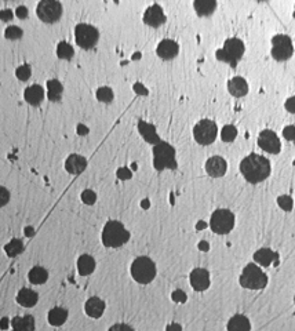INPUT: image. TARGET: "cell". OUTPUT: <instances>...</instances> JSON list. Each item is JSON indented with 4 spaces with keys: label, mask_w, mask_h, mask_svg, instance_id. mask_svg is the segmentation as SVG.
Masks as SVG:
<instances>
[{
    "label": "cell",
    "mask_w": 295,
    "mask_h": 331,
    "mask_svg": "<svg viewBox=\"0 0 295 331\" xmlns=\"http://www.w3.org/2000/svg\"><path fill=\"white\" fill-rule=\"evenodd\" d=\"M240 171L250 184H259L270 175V162L261 155L251 153L241 160Z\"/></svg>",
    "instance_id": "6da1fadb"
},
{
    "label": "cell",
    "mask_w": 295,
    "mask_h": 331,
    "mask_svg": "<svg viewBox=\"0 0 295 331\" xmlns=\"http://www.w3.org/2000/svg\"><path fill=\"white\" fill-rule=\"evenodd\" d=\"M130 239V232L124 228L122 223L119 221H109L106 223L102 231V241L106 247H122L126 245Z\"/></svg>",
    "instance_id": "7a4b0ae2"
},
{
    "label": "cell",
    "mask_w": 295,
    "mask_h": 331,
    "mask_svg": "<svg viewBox=\"0 0 295 331\" xmlns=\"http://www.w3.org/2000/svg\"><path fill=\"white\" fill-rule=\"evenodd\" d=\"M132 279L140 284H148L156 276V265L148 257H138L131 265Z\"/></svg>",
    "instance_id": "3957f363"
},
{
    "label": "cell",
    "mask_w": 295,
    "mask_h": 331,
    "mask_svg": "<svg viewBox=\"0 0 295 331\" xmlns=\"http://www.w3.org/2000/svg\"><path fill=\"white\" fill-rule=\"evenodd\" d=\"M240 284L244 289L250 290H261L268 284V276L261 271V268L255 263H248L243 269L240 276Z\"/></svg>",
    "instance_id": "277c9868"
},
{
    "label": "cell",
    "mask_w": 295,
    "mask_h": 331,
    "mask_svg": "<svg viewBox=\"0 0 295 331\" xmlns=\"http://www.w3.org/2000/svg\"><path fill=\"white\" fill-rule=\"evenodd\" d=\"M243 54H244V43L240 39L233 37V39H228L225 41L222 50L217 53V58L225 61L235 68L243 57Z\"/></svg>",
    "instance_id": "5b68a950"
},
{
    "label": "cell",
    "mask_w": 295,
    "mask_h": 331,
    "mask_svg": "<svg viewBox=\"0 0 295 331\" xmlns=\"http://www.w3.org/2000/svg\"><path fill=\"white\" fill-rule=\"evenodd\" d=\"M218 134V127L217 123L209 119H203L200 120L193 128V137L197 144L200 145H210L213 144Z\"/></svg>",
    "instance_id": "8992f818"
},
{
    "label": "cell",
    "mask_w": 295,
    "mask_h": 331,
    "mask_svg": "<svg viewBox=\"0 0 295 331\" xmlns=\"http://www.w3.org/2000/svg\"><path fill=\"white\" fill-rule=\"evenodd\" d=\"M210 227L213 232L218 235H226L235 227V215L226 209H219L214 211L210 221Z\"/></svg>",
    "instance_id": "52a82bcc"
},
{
    "label": "cell",
    "mask_w": 295,
    "mask_h": 331,
    "mask_svg": "<svg viewBox=\"0 0 295 331\" xmlns=\"http://www.w3.org/2000/svg\"><path fill=\"white\" fill-rule=\"evenodd\" d=\"M75 39L82 49L90 50L97 45V41L100 39V33L97 28L91 27L88 24H79L75 28Z\"/></svg>",
    "instance_id": "ba28073f"
},
{
    "label": "cell",
    "mask_w": 295,
    "mask_h": 331,
    "mask_svg": "<svg viewBox=\"0 0 295 331\" xmlns=\"http://www.w3.org/2000/svg\"><path fill=\"white\" fill-rule=\"evenodd\" d=\"M37 17L46 24L57 23L62 15V6L55 0H41L37 5Z\"/></svg>",
    "instance_id": "9c48e42d"
},
{
    "label": "cell",
    "mask_w": 295,
    "mask_h": 331,
    "mask_svg": "<svg viewBox=\"0 0 295 331\" xmlns=\"http://www.w3.org/2000/svg\"><path fill=\"white\" fill-rule=\"evenodd\" d=\"M294 53L292 41L287 35H276L272 39V57L276 61H287Z\"/></svg>",
    "instance_id": "30bf717a"
},
{
    "label": "cell",
    "mask_w": 295,
    "mask_h": 331,
    "mask_svg": "<svg viewBox=\"0 0 295 331\" xmlns=\"http://www.w3.org/2000/svg\"><path fill=\"white\" fill-rule=\"evenodd\" d=\"M154 166L156 168L164 167H175V160H174V149L167 144H160L154 148Z\"/></svg>",
    "instance_id": "8fae6325"
},
{
    "label": "cell",
    "mask_w": 295,
    "mask_h": 331,
    "mask_svg": "<svg viewBox=\"0 0 295 331\" xmlns=\"http://www.w3.org/2000/svg\"><path fill=\"white\" fill-rule=\"evenodd\" d=\"M258 145L261 146V149L269 153L276 155L282 149V144L279 137L276 136V133H273L272 130H263L258 137Z\"/></svg>",
    "instance_id": "7c38bea8"
},
{
    "label": "cell",
    "mask_w": 295,
    "mask_h": 331,
    "mask_svg": "<svg viewBox=\"0 0 295 331\" xmlns=\"http://www.w3.org/2000/svg\"><path fill=\"white\" fill-rule=\"evenodd\" d=\"M228 164L226 160L221 158V156H213L206 162V171L209 174L210 177L213 178H219L225 175L226 172Z\"/></svg>",
    "instance_id": "4fadbf2b"
},
{
    "label": "cell",
    "mask_w": 295,
    "mask_h": 331,
    "mask_svg": "<svg viewBox=\"0 0 295 331\" xmlns=\"http://www.w3.org/2000/svg\"><path fill=\"white\" fill-rule=\"evenodd\" d=\"M191 284L196 291H205L210 287V273L207 269L196 268L191 273Z\"/></svg>",
    "instance_id": "5bb4252c"
},
{
    "label": "cell",
    "mask_w": 295,
    "mask_h": 331,
    "mask_svg": "<svg viewBox=\"0 0 295 331\" xmlns=\"http://www.w3.org/2000/svg\"><path fill=\"white\" fill-rule=\"evenodd\" d=\"M144 23L149 27L157 28L166 23V15L163 13V9L159 5L150 6L144 14Z\"/></svg>",
    "instance_id": "9a60e30c"
},
{
    "label": "cell",
    "mask_w": 295,
    "mask_h": 331,
    "mask_svg": "<svg viewBox=\"0 0 295 331\" xmlns=\"http://www.w3.org/2000/svg\"><path fill=\"white\" fill-rule=\"evenodd\" d=\"M178 50L179 47L174 40H170V39H166V40H162L157 46V55H159L162 59H173L177 57Z\"/></svg>",
    "instance_id": "2e32d148"
},
{
    "label": "cell",
    "mask_w": 295,
    "mask_h": 331,
    "mask_svg": "<svg viewBox=\"0 0 295 331\" xmlns=\"http://www.w3.org/2000/svg\"><path fill=\"white\" fill-rule=\"evenodd\" d=\"M86 167L87 160L80 155H71L65 162V168L71 174H80L86 170Z\"/></svg>",
    "instance_id": "e0dca14e"
},
{
    "label": "cell",
    "mask_w": 295,
    "mask_h": 331,
    "mask_svg": "<svg viewBox=\"0 0 295 331\" xmlns=\"http://www.w3.org/2000/svg\"><path fill=\"white\" fill-rule=\"evenodd\" d=\"M84 309H86V313L90 318L98 319L104 315L105 302L101 298H98V297H91L86 302Z\"/></svg>",
    "instance_id": "ac0fdd59"
},
{
    "label": "cell",
    "mask_w": 295,
    "mask_h": 331,
    "mask_svg": "<svg viewBox=\"0 0 295 331\" xmlns=\"http://www.w3.org/2000/svg\"><path fill=\"white\" fill-rule=\"evenodd\" d=\"M228 90L233 97H244L248 93V84L244 79L240 76L233 77L228 83Z\"/></svg>",
    "instance_id": "d6986e66"
},
{
    "label": "cell",
    "mask_w": 295,
    "mask_h": 331,
    "mask_svg": "<svg viewBox=\"0 0 295 331\" xmlns=\"http://www.w3.org/2000/svg\"><path fill=\"white\" fill-rule=\"evenodd\" d=\"M25 101H27L28 104L33 105V106H36L43 101L44 98V90H43V87L39 86V84H33V86H29L25 90Z\"/></svg>",
    "instance_id": "ffe728a7"
},
{
    "label": "cell",
    "mask_w": 295,
    "mask_h": 331,
    "mask_svg": "<svg viewBox=\"0 0 295 331\" xmlns=\"http://www.w3.org/2000/svg\"><path fill=\"white\" fill-rule=\"evenodd\" d=\"M37 299H39V295H37L36 291L31 290V289H22L19 290L18 295H17V302L19 305H22L25 308H32L37 304Z\"/></svg>",
    "instance_id": "44dd1931"
},
{
    "label": "cell",
    "mask_w": 295,
    "mask_h": 331,
    "mask_svg": "<svg viewBox=\"0 0 295 331\" xmlns=\"http://www.w3.org/2000/svg\"><path fill=\"white\" fill-rule=\"evenodd\" d=\"M96 269V261L91 255L83 254L77 259V271L80 273V276H88L90 273L94 272Z\"/></svg>",
    "instance_id": "7402d4cb"
},
{
    "label": "cell",
    "mask_w": 295,
    "mask_h": 331,
    "mask_svg": "<svg viewBox=\"0 0 295 331\" xmlns=\"http://www.w3.org/2000/svg\"><path fill=\"white\" fill-rule=\"evenodd\" d=\"M11 326L14 331H35V319L31 315L24 318L17 316L11 320Z\"/></svg>",
    "instance_id": "603a6c76"
},
{
    "label": "cell",
    "mask_w": 295,
    "mask_h": 331,
    "mask_svg": "<svg viewBox=\"0 0 295 331\" xmlns=\"http://www.w3.org/2000/svg\"><path fill=\"white\" fill-rule=\"evenodd\" d=\"M251 324L250 320L243 316V315H236L228 322V331H250Z\"/></svg>",
    "instance_id": "cb8c5ba5"
},
{
    "label": "cell",
    "mask_w": 295,
    "mask_h": 331,
    "mask_svg": "<svg viewBox=\"0 0 295 331\" xmlns=\"http://www.w3.org/2000/svg\"><path fill=\"white\" fill-rule=\"evenodd\" d=\"M193 6H195L196 13L199 14L200 17H206V15H211L214 10L217 9V2L215 0H196Z\"/></svg>",
    "instance_id": "d4e9b609"
},
{
    "label": "cell",
    "mask_w": 295,
    "mask_h": 331,
    "mask_svg": "<svg viewBox=\"0 0 295 331\" xmlns=\"http://www.w3.org/2000/svg\"><path fill=\"white\" fill-rule=\"evenodd\" d=\"M254 259L255 262H258L259 265H262V267H269L273 261H276L277 254L276 253H273L272 250L261 249L254 254Z\"/></svg>",
    "instance_id": "484cf974"
},
{
    "label": "cell",
    "mask_w": 295,
    "mask_h": 331,
    "mask_svg": "<svg viewBox=\"0 0 295 331\" xmlns=\"http://www.w3.org/2000/svg\"><path fill=\"white\" fill-rule=\"evenodd\" d=\"M68 318V311L64 308H53L49 312V322L53 326H62Z\"/></svg>",
    "instance_id": "4316f807"
},
{
    "label": "cell",
    "mask_w": 295,
    "mask_h": 331,
    "mask_svg": "<svg viewBox=\"0 0 295 331\" xmlns=\"http://www.w3.org/2000/svg\"><path fill=\"white\" fill-rule=\"evenodd\" d=\"M28 276H29V281L33 283V284H43L49 279V272L46 271L44 268L35 267L33 269H31Z\"/></svg>",
    "instance_id": "83f0119b"
},
{
    "label": "cell",
    "mask_w": 295,
    "mask_h": 331,
    "mask_svg": "<svg viewBox=\"0 0 295 331\" xmlns=\"http://www.w3.org/2000/svg\"><path fill=\"white\" fill-rule=\"evenodd\" d=\"M47 86H49V98H50L51 101H59L61 94H62V86H61V83L57 82V80H50Z\"/></svg>",
    "instance_id": "f1b7e54d"
},
{
    "label": "cell",
    "mask_w": 295,
    "mask_h": 331,
    "mask_svg": "<svg viewBox=\"0 0 295 331\" xmlns=\"http://www.w3.org/2000/svg\"><path fill=\"white\" fill-rule=\"evenodd\" d=\"M57 55L62 59H71L73 57L72 46L65 43V41H61L57 47Z\"/></svg>",
    "instance_id": "f546056e"
},
{
    "label": "cell",
    "mask_w": 295,
    "mask_h": 331,
    "mask_svg": "<svg viewBox=\"0 0 295 331\" xmlns=\"http://www.w3.org/2000/svg\"><path fill=\"white\" fill-rule=\"evenodd\" d=\"M5 250L7 251V254L10 257H15V255H18L22 251V241L18 240V239H14V240H11L9 245L6 246Z\"/></svg>",
    "instance_id": "4dcf8cb0"
},
{
    "label": "cell",
    "mask_w": 295,
    "mask_h": 331,
    "mask_svg": "<svg viewBox=\"0 0 295 331\" xmlns=\"http://www.w3.org/2000/svg\"><path fill=\"white\" fill-rule=\"evenodd\" d=\"M97 98L101 102H112V100H114V91L110 90L109 87H101L97 91Z\"/></svg>",
    "instance_id": "1f68e13d"
},
{
    "label": "cell",
    "mask_w": 295,
    "mask_h": 331,
    "mask_svg": "<svg viewBox=\"0 0 295 331\" xmlns=\"http://www.w3.org/2000/svg\"><path fill=\"white\" fill-rule=\"evenodd\" d=\"M237 136V130L235 126H225L222 130V133H221V137H222V141H225V142H232V141L235 140Z\"/></svg>",
    "instance_id": "d6a6232c"
},
{
    "label": "cell",
    "mask_w": 295,
    "mask_h": 331,
    "mask_svg": "<svg viewBox=\"0 0 295 331\" xmlns=\"http://www.w3.org/2000/svg\"><path fill=\"white\" fill-rule=\"evenodd\" d=\"M22 36V31L19 29L18 27H9L6 29V37L7 39H11V40H15V39H19Z\"/></svg>",
    "instance_id": "836d02e7"
},
{
    "label": "cell",
    "mask_w": 295,
    "mask_h": 331,
    "mask_svg": "<svg viewBox=\"0 0 295 331\" xmlns=\"http://www.w3.org/2000/svg\"><path fill=\"white\" fill-rule=\"evenodd\" d=\"M17 77H18L19 80H28L29 77H31V68H29V65H21L18 69H17Z\"/></svg>",
    "instance_id": "e575fe53"
},
{
    "label": "cell",
    "mask_w": 295,
    "mask_h": 331,
    "mask_svg": "<svg viewBox=\"0 0 295 331\" xmlns=\"http://www.w3.org/2000/svg\"><path fill=\"white\" fill-rule=\"evenodd\" d=\"M277 203H279V206L284 211H291V209H292V199H291L290 196H280L279 200H277Z\"/></svg>",
    "instance_id": "d590c367"
},
{
    "label": "cell",
    "mask_w": 295,
    "mask_h": 331,
    "mask_svg": "<svg viewBox=\"0 0 295 331\" xmlns=\"http://www.w3.org/2000/svg\"><path fill=\"white\" fill-rule=\"evenodd\" d=\"M82 200H83V203H86V204H88V206H91V204L96 203L97 195L94 193V192L91 191V189H86V191L82 193Z\"/></svg>",
    "instance_id": "8d00e7d4"
},
{
    "label": "cell",
    "mask_w": 295,
    "mask_h": 331,
    "mask_svg": "<svg viewBox=\"0 0 295 331\" xmlns=\"http://www.w3.org/2000/svg\"><path fill=\"white\" fill-rule=\"evenodd\" d=\"M10 200V192L6 189L5 186H0V207H3L9 203Z\"/></svg>",
    "instance_id": "74e56055"
},
{
    "label": "cell",
    "mask_w": 295,
    "mask_h": 331,
    "mask_svg": "<svg viewBox=\"0 0 295 331\" xmlns=\"http://www.w3.org/2000/svg\"><path fill=\"white\" fill-rule=\"evenodd\" d=\"M283 136H284V138H286V140L294 141L295 140V127L294 126H288V127L284 128Z\"/></svg>",
    "instance_id": "f35d334b"
},
{
    "label": "cell",
    "mask_w": 295,
    "mask_h": 331,
    "mask_svg": "<svg viewBox=\"0 0 295 331\" xmlns=\"http://www.w3.org/2000/svg\"><path fill=\"white\" fill-rule=\"evenodd\" d=\"M108 331H134V328L128 326V324H124V323H118V324L110 327Z\"/></svg>",
    "instance_id": "ab89813d"
},
{
    "label": "cell",
    "mask_w": 295,
    "mask_h": 331,
    "mask_svg": "<svg viewBox=\"0 0 295 331\" xmlns=\"http://www.w3.org/2000/svg\"><path fill=\"white\" fill-rule=\"evenodd\" d=\"M286 109L290 114H295V97H291L286 101Z\"/></svg>",
    "instance_id": "60d3db41"
},
{
    "label": "cell",
    "mask_w": 295,
    "mask_h": 331,
    "mask_svg": "<svg viewBox=\"0 0 295 331\" xmlns=\"http://www.w3.org/2000/svg\"><path fill=\"white\" fill-rule=\"evenodd\" d=\"M11 18H13V13H11L10 10H3V11H0V19H3V21H10Z\"/></svg>",
    "instance_id": "b9f144b4"
},
{
    "label": "cell",
    "mask_w": 295,
    "mask_h": 331,
    "mask_svg": "<svg viewBox=\"0 0 295 331\" xmlns=\"http://www.w3.org/2000/svg\"><path fill=\"white\" fill-rule=\"evenodd\" d=\"M186 298V295L182 293L181 290H177L175 293H173V299L174 301H179V302H184Z\"/></svg>",
    "instance_id": "7bdbcfd3"
},
{
    "label": "cell",
    "mask_w": 295,
    "mask_h": 331,
    "mask_svg": "<svg viewBox=\"0 0 295 331\" xmlns=\"http://www.w3.org/2000/svg\"><path fill=\"white\" fill-rule=\"evenodd\" d=\"M17 15H18V18L24 19L28 17V10L27 7H24V6H19L18 9H17Z\"/></svg>",
    "instance_id": "ee69618b"
},
{
    "label": "cell",
    "mask_w": 295,
    "mask_h": 331,
    "mask_svg": "<svg viewBox=\"0 0 295 331\" xmlns=\"http://www.w3.org/2000/svg\"><path fill=\"white\" fill-rule=\"evenodd\" d=\"M77 131H79V134H87V131H88V130H87L86 127H83V126H79V127H77Z\"/></svg>",
    "instance_id": "f6af8a7d"
},
{
    "label": "cell",
    "mask_w": 295,
    "mask_h": 331,
    "mask_svg": "<svg viewBox=\"0 0 295 331\" xmlns=\"http://www.w3.org/2000/svg\"><path fill=\"white\" fill-rule=\"evenodd\" d=\"M168 331H181V327L178 324H173L171 327H168Z\"/></svg>",
    "instance_id": "bcb514c9"
},
{
    "label": "cell",
    "mask_w": 295,
    "mask_h": 331,
    "mask_svg": "<svg viewBox=\"0 0 295 331\" xmlns=\"http://www.w3.org/2000/svg\"><path fill=\"white\" fill-rule=\"evenodd\" d=\"M7 319H3V322H2V327H6L7 326V322H6Z\"/></svg>",
    "instance_id": "7dc6e473"
},
{
    "label": "cell",
    "mask_w": 295,
    "mask_h": 331,
    "mask_svg": "<svg viewBox=\"0 0 295 331\" xmlns=\"http://www.w3.org/2000/svg\"><path fill=\"white\" fill-rule=\"evenodd\" d=\"M294 301H295V298H294Z\"/></svg>",
    "instance_id": "c3c4849f"
}]
</instances>
